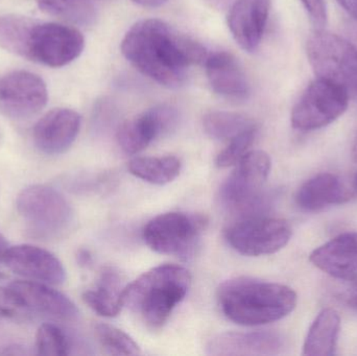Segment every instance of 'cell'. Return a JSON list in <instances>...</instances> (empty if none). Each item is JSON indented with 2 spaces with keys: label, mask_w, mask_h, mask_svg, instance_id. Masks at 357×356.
Here are the masks:
<instances>
[{
  "label": "cell",
  "mask_w": 357,
  "mask_h": 356,
  "mask_svg": "<svg viewBox=\"0 0 357 356\" xmlns=\"http://www.w3.org/2000/svg\"><path fill=\"white\" fill-rule=\"evenodd\" d=\"M121 52L140 72L171 89L181 87L189 67L208 56L201 43L159 19L134 24L121 42Z\"/></svg>",
  "instance_id": "obj_1"
},
{
  "label": "cell",
  "mask_w": 357,
  "mask_h": 356,
  "mask_svg": "<svg viewBox=\"0 0 357 356\" xmlns=\"http://www.w3.org/2000/svg\"><path fill=\"white\" fill-rule=\"evenodd\" d=\"M218 299L227 319L250 327L279 321L297 305V294L289 286L245 277L224 282Z\"/></svg>",
  "instance_id": "obj_2"
},
{
  "label": "cell",
  "mask_w": 357,
  "mask_h": 356,
  "mask_svg": "<svg viewBox=\"0 0 357 356\" xmlns=\"http://www.w3.org/2000/svg\"><path fill=\"white\" fill-rule=\"evenodd\" d=\"M191 286L190 273L176 265L153 268L126 286L123 307L153 330L162 327L184 300Z\"/></svg>",
  "instance_id": "obj_3"
},
{
  "label": "cell",
  "mask_w": 357,
  "mask_h": 356,
  "mask_svg": "<svg viewBox=\"0 0 357 356\" xmlns=\"http://www.w3.org/2000/svg\"><path fill=\"white\" fill-rule=\"evenodd\" d=\"M271 164L266 152L250 150L220 187V204L241 219L262 215L272 200V196L264 190Z\"/></svg>",
  "instance_id": "obj_4"
},
{
  "label": "cell",
  "mask_w": 357,
  "mask_h": 356,
  "mask_svg": "<svg viewBox=\"0 0 357 356\" xmlns=\"http://www.w3.org/2000/svg\"><path fill=\"white\" fill-rule=\"evenodd\" d=\"M16 205L27 229L35 238H60L73 226L75 212L70 203L50 186H27L18 194Z\"/></svg>",
  "instance_id": "obj_5"
},
{
  "label": "cell",
  "mask_w": 357,
  "mask_h": 356,
  "mask_svg": "<svg viewBox=\"0 0 357 356\" xmlns=\"http://www.w3.org/2000/svg\"><path fill=\"white\" fill-rule=\"evenodd\" d=\"M306 52L317 77L342 86L357 100V54L348 40L317 29L308 38Z\"/></svg>",
  "instance_id": "obj_6"
},
{
  "label": "cell",
  "mask_w": 357,
  "mask_h": 356,
  "mask_svg": "<svg viewBox=\"0 0 357 356\" xmlns=\"http://www.w3.org/2000/svg\"><path fill=\"white\" fill-rule=\"evenodd\" d=\"M207 222L199 215L163 213L144 227L146 244L159 254L189 258L199 246Z\"/></svg>",
  "instance_id": "obj_7"
},
{
  "label": "cell",
  "mask_w": 357,
  "mask_h": 356,
  "mask_svg": "<svg viewBox=\"0 0 357 356\" xmlns=\"http://www.w3.org/2000/svg\"><path fill=\"white\" fill-rule=\"evenodd\" d=\"M350 95L342 86L318 79L310 84L291 111V125L298 131L322 129L347 110Z\"/></svg>",
  "instance_id": "obj_8"
},
{
  "label": "cell",
  "mask_w": 357,
  "mask_h": 356,
  "mask_svg": "<svg viewBox=\"0 0 357 356\" xmlns=\"http://www.w3.org/2000/svg\"><path fill=\"white\" fill-rule=\"evenodd\" d=\"M289 222L276 217L255 215L243 217L226 231L228 244L239 254L264 256L274 254L284 248L291 240Z\"/></svg>",
  "instance_id": "obj_9"
},
{
  "label": "cell",
  "mask_w": 357,
  "mask_h": 356,
  "mask_svg": "<svg viewBox=\"0 0 357 356\" xmlns=\"http://www.w3.org/2000/svg\"><path fill=\"white\" fill-rule=\"evenodd\" d=\"M84 47V36L75 27L37 20L29 38L26 60L59 68L79 58Z\"/></svg>",
  "instance_id": "obj_10"
},
{
  "label": "cell",
  "mask_w": 357,
  "mask_h": 356,
  "mask_svg": "<svg viewBox=\"0 0 357 356\" xmlns=\"http://www.w3.org/2000/svg\"><path fill=\"white\" fill-rule=\"evenodd\" d=\"M48 100L45 82L26 70L0 77V114L12 121H27L39 114Z\"/></svg>",
  "instance_id": "obj_11"
},
{
  "label": "cell",
  "mask_w": 357,
  "mask_h": 356,
  "mask_svg": "<svg viewBox=\"0 0 357 356\" xmlns=\"http://www.w3.org/2000/svg\"><path fill=\"white\" fill-rule=\"evenodd\" d=\"M178 121V113L175 107L158 105L123 123L117 132V142L127 154H137L156 138L173 131Z\"/></svg>",
  "instance_id": "obj_12"
},
{
  "label": "cell",
  "mask_w": 357,
  "mask_h": 356,
  "mask_svg": "<svg viewBox=\"0 0 357 356\" xmlns=\"http://www.w3.org/2000/svg\"><path fill=\"white\" fill-rule=\"evenodd\" d=\"M6 267L17 275L33 281L60 286L66 279L62 263L50 251L31 245L10 247L4 253Z\"/></svg>",
  "instance_id": "obj_13"
},
{
  "label": "cell",
  "mask_w": 357,
  "mask_h": 356,
  "mask_svg": "<svg viewBox=\"0 0 357 356\" xmlns=\"http://www.w3.org/2000/svg\"><path fill=\"white\" fill-rule=\"evenodd\" d=\"M81 123V115L75 110L54 109L40 118L33 127L35 146L43 154L52 156L63 154L77 139Z\"/></svg>",
  "instance_id": "obj_14"
},
{
  "label": "cell",
  "mask_w": 357,
  "mask_h": 356,
  "mask_svg": "<svg viewBox=\"0 0 357 356\" xmlns=\"http://www.w3.org/2000/svg\"><path fill=\"white\" fill-rule=\"evenodd\" d=\"M10 288L33 316L73 322L79 316L77 305L62 293L38 281H14Z\"/></svg>",
  "instance_id": "obj_15"
},
{
  "label": "cell",
  "mask_w": 357,
  "mask_h": 356,
  "mask_svg": "<svg viewBox=\"0 0 357 356\" xmlns=\"http://www.w3.org/2000/svg\"><path fill=\"white\" fill-rule=\"evenodd\" d=\"M271 0H236L228 14V26L236 43L248 52L260 45L268 15Z\"/></svg>",
  "instance_id": "obj_16"
},
{
  "label": "cell",
  "mask_w": 357,
  "mask_h": 356,
  "mask_svg": "<svg viewBox=\"0 0 357 356\" xmlns=\"http://www.w3.org/2000/svg\"><path fill=\"white\" fill-rule=\"evenodd\" d=\"M284 348V339L275 332H225L209 341L207 353L215 356L277 355Z\"/></svg>",
  "instance_id": "obj_17"
},
{
  "label": "cell",
  "mask_w": 357,
  "mask_h": 356,
  "mask_svg": "<svg viewBox=\"0 0 357 356\" xmlns=\"http://www.w3.org/2000/svg\"><path fill=\"white\" fill-rule=\"evenodd\" d=\"M206 75L212 90L218 95L243 102L251 94L249 79L243 66L233 54L213 52L205 60Z\"/></svg>",
  "instance_id": "obj_18"
},
{
  "label": "cell",
  "mask_w": 357,
  "mask_h": 356,
  "mask_svg": "<svg viewBox=\"0 0 357 356\" xmlns=\"http://www.w3.org/2000/svg\"><path fill=\"white\" fill-rule=\"evenodd\" d=\"M310 263L335 279L357 278V232L340 234L310 254Z\"/></svg>",
  "instance_id": "obj_19"
},
{
  "label": "cell",
  "mask_w": 357,
  "mask_h": 356,
  "mask_svg": "<svg viewBox=\"0 0 357 356\" xmlns=\"http://www.w3.org/2000/svg\"><path fill=\"white\" fill-rule=\"evenodd\" d=\"M354 199L350 180L335 173H323L306 181L296 194V203L302 210L317 212L333 205Z\"/></svg>",
  "instance_id": "obj_20"
},
{
  "label": "cell",
  "mask_w": 357,
  "mask_h": 356,
  "mask_svg": "<svg viewBox=\"0 0 357 356\" xmlns=\"http://www.w3.org/2000/svg\"><path fill=\"white\" fill-rule=\"evenodd\" d=\"M125 282L123 276L113 268L102 270L96 288L86 291L83 300L102 317H116L123 307Z\"/></svg>",
  "instance_id": "obj_21"
},
{
  "label": "cell",
  "mask_w": 357,
  "mask_h": 356,
  "mask_svg": "<svg viewBox=\"0 0 357 356\" xmlns=\"http://www.w3.org/2000/svg\"><path fill=\"white\" fill-rule=\"evenodd\" d=\"M341 319L335 309H323L308 330L303 355L333 356L337 350Z\"/></svg>",
  "instance_id": "obj_22"
},
{
  "label": "cell",
  "mask_w": 357,
  "mask_h": 356,
  "mask_svg": "<svg viewBox=\"0 0 357 356\" xmlns=\"http://www.w3.org/2000/svg\"><path fill=\"white\" fill-rule=\"evenodd\" d=\"M128 167L138 179L154 185H165L177 179L182 164L175 156L138 157L130 161Z\"/></svg>",
  "instance_id": "obj_23"
},
{
  "label": "cell",
  "mask_w": 357,
  "mask_h": 356,
  "mask_svg": "<svg viewBox=\"0 0 357 356\" xmlns=\"http://www.w3.org/2000/svg\"><path fill=\"white\" fill-rule=\"evenodd\" d=\"M42 12L56 17L73 26H92L98 19L92 0H36Z\"/></svg>",
  "instance_id": "obj_24"
},
{
  "label": "cell",
  "mask_w": 357,
  "mask_h": 356,
  "mask_svg": "<svg viewBox=\"0 0 357 356\" xmlns=\"http://www.w3.org/2000/svg\"><path fill=\"white\" fill-rule=\"evenodd\" d=\"M36 21L18 14L0 16V48L26 59L29 38Z\"/></svg>",
  "instance_id": "obj_25"
},
{
  "label": "cell",
  "mask_w": 357,
  "mask_h": 356,
  "mask_svg": "<svg viewBox=\"0 0 357 356\" xmlns=\"http://www.w3.org/2000/svg\"><path fill=\"white\" fill-rule=\"evenodd\" d=\"M203 127L213 139L230 141L256 125L252 119L241 113L211 111L204 116Z\"/></svg>",
  "instance_id": "obj_26"
},
{
  "label": "cell",
  "mask_w": 357,
  "mask_h": 356,
  "mask_svg": "<svg viewBox=\"0 0 357 356\" xmlns=\"http://www.w3.org/2000/svg\"><path fill=\"white\" fill-rule=\"evenodd\" d=\"M73 340L64 330L45 323L40 326L36 334L37 355L44 356H65L73 353Z\"/></svg>",
  "instance_id": "obj_27"
},
{
  "label": "cell",
  "mask_w": 357,
  "mask_h": 356,
  "mask_svg": "<svg viewBox=\"0 0 357 356\" xmlns=\"http://www.w3.org/2000/svg\"><path fill=\"white\" fill-rule=\"evenodd\" d=\"M94 332L98 342L109 355H138L142 353L137 343L129 334L114 326L98 324Z\"/></svg>",
  "instance_id": "obj_28"
},
{
  "label": "cell",
  "mask_w": 357,
  "mask_h": 356,
  "mask_svg": "<svg viewBox=\"0 0 357 356\" xmlns=\"http://www.w3.org/2000/svg\"><path fill=\"white\" fill-rule=\"evenodd\" d=\"M256 134H257V127H253L230 140L227 148H225L216 157V167L220 169H227V167L236 165L250 152V148L255 140Z\"/></svg>",
  "instance_id": "obj_29"
},
{
  "label": "cell",
  "mask_w": 357,
  "mask_h": 356,
  "mask_svg": "<svg viewBox=\"0 0 357 356\" xmlns=\"http://www.w3.org/2000/svg\"><path fill=\"white\" fill-rule=\"evenodd\" d=\"M0 318L26 321L33 318V315L23 305L14 291L8 286L0 288Z\"/></svg>",
  "instance_id": "obj_30"
},
{
  "label": "cell",
  "mask_w": 357,
  "mask_h": 356,
  "mask_svg": "<svg viewBox=\"0 0 357 356\" xmlns=\"http://www.w3.org/2000/svg\"><path fill=\"white\" fill-rule=\"evenodd\" d=\"M317 29H322L327 22V8L325 0H301Z\"/></svg>",
  "instance_id": "obj_31"
},
{
  "label": "cell",
  "mask_w": 357,
  "mask_h": 356,
  "mask_svg": "<svg viewBox=\"0 0 357 356\" xmlns=\"http://www.w3.org/2000/svg\"><path fill=\"white\" fill-rule=\"evenodd\" d=\"M344 284L339 288L337 299L349 309L357 311V278L343 280Z\"/></svg>",
  "instance_id": "obj_32"
},
{
  "label": "cell",
  "mask_w": 357,
  "mask_h": 356,
  "mask_svg": "<svg viewBox=\"0 0 357 356\" xmlns=\"http://www.w3.org/2000/svg\"><path fill=\"white\" fill-rule=\"evenodd\" d=\"M0 355H29L25 347L20 345H8L0 348Z\"/></svg>",
  "instance_id": "obj_33"
},
{
  "label": "cell",
  "mask_w": 357,
  "mask_h": 356,
  "mask_svg": "<svg viewBox=\"0 0 357 356\" xmlns=\"http://www.w3.org/2000/svg\"><path fill=\"white\" fill-rule=\"evenodd\" d=\"M337 1L354 21H357V0H337Z\"/></svg>",
  "instance_id": "obj_34"
},
{
  "label": "cell",
  "mask_w": 357,
  "mask_h": 356,
  "mask_svg": "<svg viewBox=\"0 0 357 356\" xmlns=\"http://www.w3.org/2000/svg\"><path fill=\"white\" fill-rule=\"evenodd\" d=\"M77 261L81 267L89 268L93 263V258H92L91 253L85 249H82L77 252Z\"/></svg>",
  "instance_id": "obj_35"
},
{
  "label": "cell",
  "mask_w": 357,
  "mask_h": 356,
  "mask_svg": "<svg viewBox=\"0 0 357 356\" xmlns=\"http://www.w3.org/2000/svg\"><path fill=\"white\" fill-rule=\"evenodd\" d=\"M132 1L144 6V8H159V6L167 3V0H132Z\"/></svg>",
  "instance_id": "obj_36"
},
{
  "label": "cell",
  "mask_w": 357,
  "mask_h": 356,
  "mask_svg": "<svg viewBox=\"0 0 357 356\" xmlns=\"http://www.w3.org/2000/svg\"><path fill=\"white\" fill-rule=\"evenodd\" d=\"M348 41L351 44L354 49L356 50L357 54V21H354L349 26V40Z\"/></svg>",
  "instance_id": "obj_37"
},
{
  "label": "cell",
  "mask_w": 357,
  "mask_h": 356,
  "mask_svg": "<svg viewBox=\"0 0 357 356\" xmlns=\"http://www.w3.org/2000/svg\"><path fill=\"white\" fill-rule=\"evenodd\" d=\"M8 249V242H6V238H4V236L2 235L1 233H0V261L3 259L4 253L6 252V250Z\"/></svg>",
  "instance_id": "obj_38"
},
{
  "label": "cell",
  "mask_w": 357,
  "mask_h": 356,
  "mask_svg": "<svg viewBox=\"0 0 357 356\" xmlns=\"http://www.w3.org/2000/svg\"><path fill=\"white\" fill-rule=\"evenodd\" d=\"M350 184H351L352 192H354V199H356L357 198V171L350 179Z\"/></svg>",
  "instance_id": "obj_39"
},
{
  "label": "cell",
  "mask_w": 357,
  "mask_h": 356,
  "mask_svg": "<svg viewBox=\"0 0 357 356\" xmlns=\"http://www.w3.org/2000/svg\"><path fill=\"white\" fill-rule=\"evenodd\" d=\"M352 158L357 163V135L354 139V148H352Z\"/></svg>",
  "instance_id": "obj_40"
}]
</instances>
